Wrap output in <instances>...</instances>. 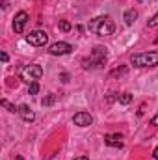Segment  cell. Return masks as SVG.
<instances>
[{"mask_svg":"<svg viewBox=\"0 0 158 160\" xmlns=\"http://www.w3.org/2000/svg\"><path fill=\"white\" fill-rule=\"evenodd\" d=\"M87 28H89V32H93L97 36H112L116 32V22L112 21V17L104 15V17H95Z\"/></svg>","mask_w":158,"mask_h":160,"instance_id":"6da1fadb","label":"cell"},{"mask_svg":"<svg viewBox=\"0 0 158 160\" xmlns=\"http://www.w3.org/2000/svg\"><path fill=\"white\" fill-rule=\"evenodd\" d=\"M106 60H108V56H106V48H104V47H95L93 52H91V56L82 60V67H84V69L102 67V65H106Z\"/></svg>","mask_w":158,"mask_h":160,"instance_id":"7a4b0ae2","label":"cell"},{"mask_svg":"<svg viewBox=\"0 0 158 160\" xmlns=\"http://www.w3.org/2000/svg\"><path fill=\"white\" fill-rule=\"evenodd\" d=\"M130 63L134 67H156L158 65V52H140L130 56Z\"/></svg>","mask_w":158,"mask_h":160,"instance_id":"3957f363","label":"cell"},{"mask_svg":"<svg viewBox=\"0 0 158 160\" xmlns=\"http://www.w3.org/2000/svg\"><path fill=\"white\" fill-rule=\"evenodd\" d=\"M19 77H21V80L32 84V82H37V80L43 77V69H41V65H36V63L24 65V67L19 71Z\"/></svg>","mask_w":158,"mask_h":160,"instance_id":"277c9868","label":"cell"},{"mask_svg":"<svg viewBox=\"0 0 158 160\" xmlns=\"http://www.w3.org/2000/svg\"><path fill=\"white\" fill-rule=\"evenodd\" d=\"M26 41H28L30 45H34V47H43V45H47L48 36H47V32H43V30H34V32H30V34L26 36Z\"/></svg>","mask_w":158,"mask_h":160,"instance_id":"5b68a950","label":"cell"},{"mask_svg":"<svg viewBox=\"0 0 158 160\" xmlns=\"http://www.w3.org/2000/svg\"><path fill=\"white\" fill-rule=\"evenodd\" d=\"M71 50H73V47L69 43H65V41H58V43L50 45V48H48V52L52 56H63V54H69Z\"/></svg>","mask_w":158,"mask_h":160,"instance_id":"8992f818","label":"cell"},{"mask_svg":"<svg viewBox=\"0 0 158 160\" xmlns=\"http://www.w3.org/2000/svg\"><path fill=\"white\" fill-rule=\"evenodd\" d=\"M26 22H28V13L26 11H19L15 15V19H13V30H15V34H22Z\"/></svg>","mask_w":158,"mask_h":160,"instance_id":"52a82bcc","label":"cell"},{"mask_svg":"<svg viewBox=\"0 0 158 160\" xmlns=\"http://www.w3.org/2000/svg\"><path fill=\"white\" fill-rule=\"evenodd\" d=\"M73 123L78 125V127H89V125L93 123V116H91L89 112H78V114H75Z\"/></svg>","mask_w":158,"mask_h":160,"instance_id":"ba28073f","label":"cell"},{"mask_svg":"<svg viewBox=\"0 0 158 160\" xmlns=\"http://www.w3.org/2000/svg\"><path fill=\"white\" fill-rule=\"evenodd\" d=\"M19 116L26 121V123H32V121L36 119V114H34V110L28 104H21L19 106Z\"/></svg>","mask_w":158,"mask_h":160,"instance_id":"9c48e42d","label":"cell"},{"mask_svg":"<svg viewBox=\"0 0 158 160\" xmlns=\"http://www.w3.org/2000/svg\"><path fill=\"white\" fill-rule=\"evenodd\" d=\"M121 140H123L121 134H106V136H104V143L110 145V147H121V145H123Z\"/></svg>","mask_w":158,"mask_h":160,"instance_id":"30bf717a","label":"cell"},{"mask_svg":"<svg viewBox=\"0 0 158 160\" xmlns=\"http://www.w3.org/2000/svg\"><path fill=\"white\" fill-rule=\"evenodd\" d=\"M138 19V11L136 9H126L125 11V24H134V21Z\"/></svg>","mask_w":158,"mask_h":160,"instance_id":"8fae6325","label":"cell"},{"mask_svg":"<svg viewBox=\"0 0 158 160\" xmlns=\"http://www.w3.org/2000/svg\"><path fill=\"white\" fill-rule=\"evenodd\" d=\"M54 102H56V95H54V93L47 95V97H45V99L41 101V104H43V106H52Z\"/></svg>","mask_w":158,"mask_h":160,"instance_id":"7c38bea8","label":"cell"},{"mask_svg":"<svg viewBox=\"0 0 158 160\" xmlns=\"http://www.w3.org/2000/svg\"><path fill=\"white\" fill-rule=\"evenodd\" d=\"M117 99H119V102H121V104H128V102L132 101V95H130V93H121Z\"/></svg>","mask_w":158,"mask_h":160,"instance_id":"4fadbf2b","label":"cell"},{"mask_svg":"<svg viewBox=\"0 0 158 160\" xmlns=\"http://www.w3.org/2000/svg\"><path fill=\"white\" fill-rule=\"evenodd\" d=\"M58 30H62V32H69V30H71V22H67V21H60V22H58Z\"/></svg>","mask_w":158,"mask_h":160,"instance_id":"5bb4252c","label":"cell"},{"mask_svg":"<svg viewBox=\"0 0 158 160\" xmlns=\"http://www.w3.org/2000/svg\"><path fill=\"white\" fill-rule=\"evenodd\" d=\"M0 104H2V106H4V108H7V110H9V112H19V108H15V106H13V104H11V102H7V101H6V99H2V101H0Z\"/></svg>","mask_w":158,"mask_h":160,"instance_id":"9a60e30c","label":"cell"},{"mask_svg":"<svg viewBox=\"0 0 158 160\" xmlns=\"http://www.w3.org/2000/svg\"><path fill=\"white\" fill-rule=\"evenodd\" d=\"M37 91H39V84H37V82H32L30 88H28V93H30V95H36Z\"/></svg>","mask_w":158,"mask_h":160,"instance_id":"2e32d148","label":"cell"},{"mask_svg":"<svg viewBox=\"0 0 158 160\" xmlns=\"http://www.w3.org/2000/svg\"><path fill=\"white\" fill-rule=\"evenodd\" d=\"M147 26H149V28H155V26H158V13L153 17V19H151V21H149V22H147Z\"/></svg>","mask_w":158,"mask_h":160,"instance_id":"e0dca14e","label":"cell"},{"mask_svg":"<svg viewBox=\"0 0 158 160\" xmlns=\"http://www.w3.org/2000/svg\"><path fill=\"white\" fill-rule=\"evenodd\" d=\"M125 73H126V67H121V69L112 71V77H121V75H125Z\"/></svg>","mask_w":158,"mask_h":160,"instance_id":"ac0fdd59","label":"cell"},{"mask_svg":"<svg viewBox=\"0 0 158 160\" xmlns=\"http://www.w3.org/2000/svg\"><path fill=\"white\" fill-rule=\"evenodd\" d=\"M151 125H153V127H158V114L153 118V119H151Z\"/></svg>","mask_w":158,"mask_h":160,"instance_id":"d6986e66","label":"cell"},{"mask_svg":"<svg viewBox=\"0 0 158 160\" xmlns=\"http://www.w3.org/2000/svg\"><path fill=\"white\" fill-rule=\"evenodd\" d=\"M0 58H2V62H4V63H6V62H7V60H9V58H7V54H6V52H2V54H0Z\"/></svg>","mask_w":158,"mask_h":160,"instance_id":"ffe728a7","label":"cell"},{"mask_svg":"<svg viewBox=\"0 0 158 160\" xmlns=\"http://www.w3.org/2000/svg\"><path fill=\"white\" fill-rule=\"evenodd\" d=\"M153 158H155V160H158V147L155 149V151H153Z\"/></svg>","mask_w":158,"mask_h":160,"instance_id":"44dd1931","label":"cell"},{"mask_svg":"<svg viewBox=\"0 0 158 160\" xmlns=\"http://www.w3.org/2000/svg\"><path fill=\"white\" fill-rule=\"evenodd\" d=\"M15 160H26L24 157H21V155H15Z\"/></svg>","mask_w":158,"mask_h":160,"instance_id":"7402d4cb","label":"cell"},{"mask_svg":"<svg viewBox=\"0 0 158 160\" xmlns=\"http://www.w3.org/2000/svg\"><path fill=\"white\" fill-rule=\"evenodd\" d=\"M75 160H89V158H87V157H77Z\"/></svg>","mask_w":158,"mask_h":160,"instance_id":"603a6c76","label":"cell"},{"mask_svg":"<svg viewBox=\"0 0 158 160\" xmlns=\"http://www.w3.org/2000/svg\"><path fill=\"white\" fill-rule=\"evenodd\" d=\"M155 43H158V38H156V39H155Z\"/></svg>","mask_w":158,"mask_h":160,"instance_id":"cb8c5ba5","label":"cell"},{"mask_svg":"<svg viewBox=\"0 0 158 160\" xmlns=\"http://www.w3.org/2000/svg\"><path fill=\"white\" fill-rule=\"evenodd\" d=\"M140 2H141V0H140Z\"/></svg>","mask_w":158,"mask_h":160,"instance_id":"d4e9b609","label":"cell"}]
</instances>
